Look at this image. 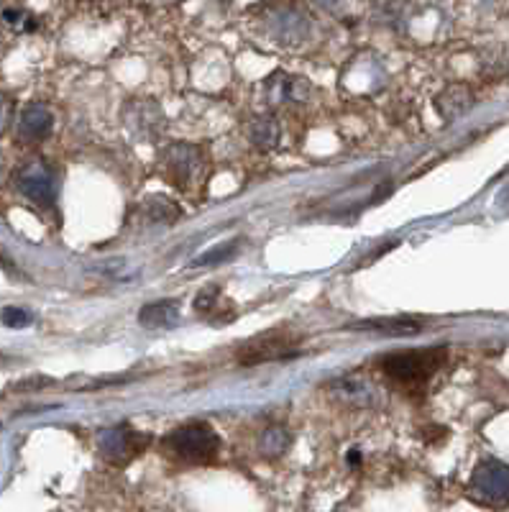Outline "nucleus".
<instances>
[{"label": "nucleus", "instance_id": "f257e3e1", "mask_svg": "<svg viewBox=\"0 0 509 512\" xmlns=\"http://www.w3.org/2000/svg\"><path fill=\"white\" fill-rule=\"evenodd\" d=\"M446 359V349H417L384 356V359L379 361V367H382V372L387 374L400 390L417 392L423 390L425 384L435 377V372H440V367L446 364Z\"/></svg>", "mask_w": 509, "mask_h": 512}, {"label": "nucleus", "instance_id": "f03ea898", "mask_svg": "<svg viewBox=\"0 0 509 512\" xmlns=\"http://www.w3.org/2000/svg\"><path fill=\"white\" fill-rule=\"evenodd\" d=\"M164 448L177 459L187 461V464H208L218 456L220 438L210 425L190 423L169 433L164 438Z\"/></svg>", "mask_w": 509, "mask_h": 512}, {"label": "nucleus", "instance_id": "7ed1b4c3", "mask_svg": "<svg viewBox=\"0 0 509 512\" xmlns=\"http://www.w3.org/2000/svg\"><path fill=\"white\" fill-rule=\"evenodd\" d=\"M162 172L177 190H195L205 180L208 162L205 154L192 144H172L162 152Z\"/></svg>", "mask_w": 509, "mask_h": 512}, {"label": "nucleus", "instance_id": "20e7f679", "mask_svg": "<svg viewBox=\"0 0 509 512\" xmlns=\"http://www.w3.org/2000/svg\"><path fill=\"white\" fill-rule=\"evenodd\" d=\"M13 182H16L18 192L26 195L31 203L36 205H54L59 190V177L57 169L52 167L44 159H31V162L21 164L13 175Z\"/></svg>", "mask_w": 509, "mask_h": 512}, {"label": "nucleus", "instance_id": "39448f33", "mask_svg": "<svg viewBox=\"0 0 509 512\" xmlns=\"http://www.w3.org/2000/svg\"><path fill=\"white\" fill-rule=\"evenodd\" d=\"M471 497L481 505H509V466L502 461H481L471 477Z\"/></svg>", "mask_w": 509, "mask_h": 512}, {"label": "nucleus", "instance_id": "423d86ee", "mask_svg": "<svg viewBox=\"0 0 509 512\" xmlns=\"http://www.w3.org/2000/svg\"><path fill=\"white\" fill-rule=\"evenodd\" d=\"M297 336L290 333L272 331L261 333V336L251 338L246 344L238 346L236 356L243 367H254V364H267V361H279L287 359V356L297 354Z\"/></svg>", "mask_w": 509, "mask_h": 512}, {"label": "nucleus", "instance_id": "0eeeda50", "mask_svg": "<svg viewBox=\"0 0 509 512\" xmlns=\"http://www.w3.org/2000/svg\"><path fill=\"white\" fill-rule=\"evenodd\" d=\"M264 24H267L269 36L279 41L282 47H297L310 36V29H313V21L307 18V13L295 6L269 8Z\"/></svg>", "mask_w": 509, "mask_h": 512}, {"label": "nucleus", "instance_id": "6e6552de", "mask_svg": "<svg viewBox=\"0 0 509 512\" xmlns=\"http://www.w3.org/2000/svg\"><path fill=\"white\" fill-rule=\"evenodd\" d=\"M149 441L151 438L146 433L134 431L128 425H118V428L103 431V436H100V454L108 461H113V464H128V461L136 459L149 446Z\"/></svg>", "mask_w": 509, "mask_h": 512}, {"label": "nucleus", "instance_id": "1a4fd4ad", "mask_svg": "<svg viewBox=\"0 0 509 512\" xmlns=\"http://www.w3.org/2000/svg\"><path fill=\"white\" fill-rule=\"evenodd\" d=\"M54 128V116L47 105L41 103H29L21 111L16 123V139L21 144H41L44 139H49Z\"/></svg>", "mask_w": 509, "mask_h": 512}, {"label": "nucleus", "instance_id": "9d476101", "mask_svg": "<svg viewBox=\"0 0 509 512\" xmlns=\"http://www.w3.org/2000/svg\"><path fill=\"white\" fill-rule=\"evenodd\" d=\"M471 105H474V93L466 85H451L435 98V108L443 116V121H456L469 111Z\"/></svg>", "mask_w": 509, "mask_h": 512}, {"label": "nucleus", "instance_id": "9b49d317", "mask_svg": "<svg viewBox=\"0 0 509 512\" xmlns=\"http://www.w3.org/2000/svg\"><path fill=\"white\" fill-rule=\"evenodd\" d=\"M353 331H369V333H382V336H415V333L423 331V323L420 320L410 318H376V320H361V323H353Z\"/></svg>", "mask_w": 509, "mask_h": 512}, {"label": "nucleus", "instance_id": "f8f14e48", "mask_svg": "<svg viewBox=\"0 0 509 512\" xmlns=\"http://www.w3.org/2000/svg\"><path fill=\"white\" fill-rule=\"evenodd\" d=\"M249 139L256 149H261V152H272V149H277L279 139H282V128H279L277 118L256 116L254 121L249 123Z\"/></svg>", "mask_w": 509, "mask_h": 512}, {"label": "nucleus", "instance_id": "ddd939ff", "mask_svg": "<svg viewBox=\"0 0 509 512\" xmlns=\"http://www.w3.org/2000/svg\"><path fill=\"white\" fill-rule=\"evenodd\" d=\"M333 390L348 400L351 405H374V397H376V387L374 382L364 377H343L333 384Z\"/></svg>", "mask_w": 509, "mask_h": 512}, {"label": "nucleus", "instance_id": "4468645a", "mask_svg": "<svg viewBox=\"0 0 509 512\" xmlns=\"http://www.w3.org/2000/svg\"><path fill=\"white\" fill-rule=\"evenodd\" d=\"M177 318H180V310L172 300H159V303L146 305L139 315L141 326L146 328H169L177 323Z\"/></svg>", "mask_w": 509, "mask_h": 512}, {"label": "nucleus", "instance_id": "2eb2a0df", "mask_svg": "<svg viewBox=\"0 0 509 512\" xmlns=\"http://www.w3.org/2000/svg\"><path fill=\"white\" fill-rule=\"evenodd\" d=\"M290 433L274 425V428H267V431H261L259 436V454L267 456V459H279V456L290 448Z\"/></svg>", "mask_w": 509, "mask_h": 512}, {"label": "nucleus", "instance_id": "dca6fc26", "mask_svg": "<svg viewBox=\"0 0 509 512\" xmlns=\"http://www.w3.org/2000/svg\"><path fill=\"white\" fill-rule=\"evenodd\" d=\"M144 213H146V218H149V221H154V223H172L174 218L180 216L177 205H174L172 200H167V198L146 200Z\"/></svg>", "mask_w": 509, "mask_h": 512}, {"label": "nucleus", "instance_id": "f3484780", "mask_svg": "<svg viewBox=\"0 0 509 512\" xmlns=\"http://www.w3.org/2000/svg\"><path fill=\"white\" fill-rule=\"evenodd\" d=\"M3 21H6V24L16 31H34L36 29V18L26 11H6L3 13Z\"/></svg>", "mask_w": 509, "mask_h": 512}, {"label": "nucleus", "instance_id": "a211bd4d", "mask_svg": "<svg viewBox=\"0 0 509 512\" xmlns=\"http://www.w3.org/2000/svg\"><path fill=\"white\" fill-rule=\"evenodd\" d=\"M0 323L8 328H24L31 323V313L24 308H6L0 313Z\"/></svg>", "mask_w": 509, "mask_h": 512}, {"label": "nucleus", "instance_id": "6ab92c4d", "mask_svg": "<svg viewBox=\"0 0 509 512\" xmlns=\"http://www.w3.org/2000/svg\"><path fill=\"white\" fill-rule=\"evenodd\" d=\"M218 297H220L218 287H205V290L200 292V295H197L195 308L203 310V313H205V310H213L215 303H218Z\"/></svg>", "mask_w": 509, "mask_h": 512}, {"label": "nucleus", "instance_id": "aec40b11", "mask_svg": "<svg viewBox=\"0 0 509 512\" xmlns=\"http://www.w3.org/2000/svg\"><path fill=\"white\" fill-rule=\"evenodd\" d=\"M11 118H13V100L8 98L6 93H0V134L11 126Z\"/></svg>", "mask_w": 509, "mask_h": 512}, {"label": "nucleus", "instance_id": "412c9836", "mask_svg": "<svg viewBox=\"0 0 509 512\" xmlns=\"http://www.w3.org/2000/svg\"><path fill=\"white\" fill-rule=\"evenodd\" d=\"M318 3L323 8H328V11H341V8L346 6V3H351V0H318Z\"/></svg>", "mask_w": 509, "mask_h": 512}, {"label": "nucleus", "instance_id": "4be33fe9", "mask_svg": "<svg viewBox=\"0 0 509 512\" xmlns=\"http://www.w3.org/2000/svg\"><path fill=\"white\" fill-rule=\"evenodd\" d=\"M499 208H504L509 213V185H507V190H504L502 195H499Z\"/></svg>", "mask_w": 509, "mask_h": 512}, {"label": "nucleus", "instance_id": "5701e85b", "mask_svg": "<svg viewBox=\"0 0 509 512\" xmlns=\"http://www.w3.org/2000/svg\"><path fill=\"white\" fill-rule=\"evenodd\" d=\"M144 3H151V6H172V3H180V0H144Z\"/></svg>", "mask_w": 509, "mask_h": 512}]
</instances>
